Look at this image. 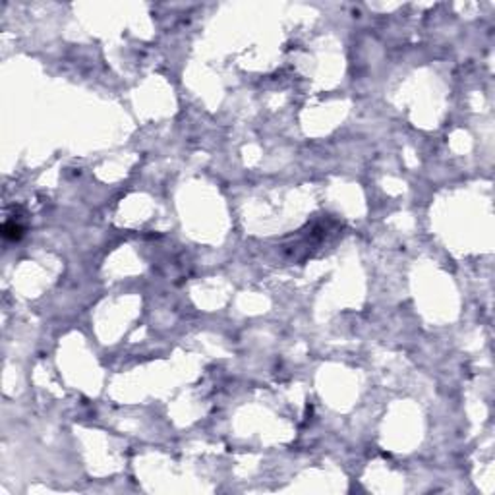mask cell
Returning a JSON list of instances; mask_svg holds the SVG:
<instances>
[{
    "label": "cell",
    "mask_w": 495,
    "mask_h": 495,
    "mask_svg": "<svg viewBox=\"0 0 495 495\" xmlns=\"http://www.w3.org/2000/svg\"><path fill=\"white\" fill-rule=\"evenodd\" d=\"M21 232H23V228L20 224H16V222H6L4 228H2V236L6 240H20Z\"/></svg>",
    "instance_id": "6da1fadb"
}]
</instances>
